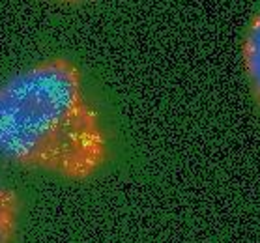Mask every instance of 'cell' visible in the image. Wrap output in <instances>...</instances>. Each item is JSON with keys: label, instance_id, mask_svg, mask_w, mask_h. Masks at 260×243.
I'll return each mask as SVG.
<instances>
[{"label": "cell", "instance_id": "obj_1", "mask_svg": "<svg viewBox=\"0 0 260 243\" xmlns=\"http://www.w3.org/2000/svg\"><path fill=\"white\" fill-rule=\"evenodd\" d=\"M111 155L100 109L75 60H36L0 83V157L28 172L88 182Z\"/></svg>", "mask_w": 260, "mask_h": 243}, {"label": "cell", "instance_id": "obj_2", "mask_svg": "<svg viewBox=\"0 0 260 243\" xmlns=\"http://www.w3.org/2000/svg\"><path fill=\"white\" fill-rule=\"evenodd\" d=\"M242 60L249 88L260 107V12L254 13L247 24L242 43Z\"/></svg>", "mask_w": 260, "mask_h": 243}, {"label": "cell", "instance_id": "obj_3", "mask_svg": "<svg viewBox=\"0 0 260 243\" xmlns=\"http://www.w3.org/2000/svg\"><path fill=\"white\" fill-rule=\"evenodd\" d=\"M23 219V204L17 191L0 176V243H15Z\"/></svg>", "mask_w": 260, "mask_h": 243}, {"label": "cell", "instance_id": "obj_4", "mask_svg": "<svg viewBox=\"0 0 260 243\" xmlns=\"http://www.w3.org/2000/svg\"><path fill=\"white\" fill-rule=\"evenodd\" d=\"M64 2H92V0H64Z\"/></svg>", "mask_w": 260, "mask_h": 243}]
</instances>
